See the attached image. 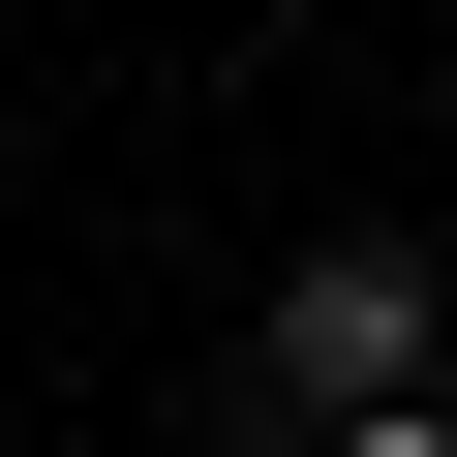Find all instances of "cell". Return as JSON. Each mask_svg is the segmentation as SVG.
I'll use <instances>...</instances> for the list:
<instances>
[{"mask_svg":"<svg viewBox=\"0 0 457 457\" xmlns=\"http://www.w3.org/2000/svg\"><path fill=\"white\" fill-rule=\"evenodd\" d=\"M245 396H275V427H396V396H457V245H305L275 336H245Z\"/></svg>","mask_w":457,"mask_h":457,"instance_id":"obj_1","label":"cell"},{"mask_svg":"<svg viewBox=\"0 0 457 457\" xmlns=\"http://www.w3.org/2000/svg\"><path fill=\"white\" fill-rule=\"evenodd\" d=\"M305 457H457V396H396V427H305Z\"/></svg>","mask_w":457,"mask_h":457,"instance_id":"obj_2","label":"cell"}]
</instances>
